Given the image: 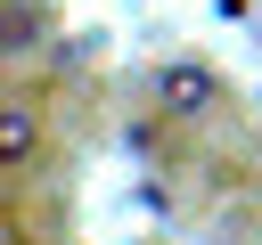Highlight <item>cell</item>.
<instances>
[{
	"instance_id": "cell-1",
	"label": "cell",
	"mask_w": 262,
	"mask_h": 245,
	"mask_svg": "<svg viewBox=\"0 0 262 245\" xmlns=\"http://www.w3.org/2000/svg\"><path fill=\"white\" fill-rule=\"evenodd\" d=\"M25 147H33V114H16V106H8V114H0V163H16Z\"/></svg>"
}]
</instances>
